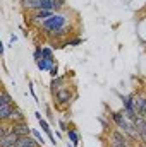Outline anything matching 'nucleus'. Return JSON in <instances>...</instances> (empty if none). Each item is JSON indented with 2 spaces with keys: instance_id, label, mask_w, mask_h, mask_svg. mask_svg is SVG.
I'll return each mask as SVG.
<instances>
[{
  "instance_id": "f257e3e1",
  "label": "nucleus",
  "mask_w": 146,
  "mask_h": 147,
  "mask_svg": "<svg viewBox=\"0 0 146 147\" xmlns=\"http://www.w3.org/2000/svg\"><path fill=\"white\" fill-rule=\"evenodd\" d=\"M40 28L52 38L57 41H64V38L67 34H71L72 28H71V19L65 16V12H55L52 17H48L46 21H43L40 24Z\"/></svg>"
},
{
  "instance_id": "f03ea898",
  "label": "nucleus",
  "mask_w": 146,
  "mask_h": 147,
  "mask_svg": "<svg viewBox=\"0 0 146 147\" xmlns=\"http://www.w3.org/2000/svg\"><path fill=\"white\" fill-rule=\"evenodd\" d=\"M76 98H77V94H76L74 87H69V86L60 87L59 91H55V92H53L55 106H57L59 110H67V108L72 105V101L76 99Z\"/></svg>"
},
{
  "instance_id": "7ed1b4c3",
  "label": "nucleus",
  "mask_w": 146,
  "mask_h": 147,
  "mask_svg": "<svg viewBox=\"0 0 146 147\" xmlns=\"http://www.w3.org/2000/svg\"><path fill=\"white\" fill-rule=\"evenodd\" d=\"M35 116H36L38 120V125H40V128L43 130V134L50 139V142H52V146H59V142H57V139H55V134H53V130H52V127H50V123L41 116V113L40 111H36L35 113Z\"/></svg>"
},
{
  "instance_id": "20e7f679",
  "label": "nucleus",
  "mask_w": 146,
  "mask_h": 147,
  "mask_svg": "<svg viewBox=\"0 0 146 147\" xmlns=\"http://www.w3.org/2000/svg\"><path fill=\"white\" fill-rule=\"evenodd\" d=\"M132 123H134V127H136V128H138V132H139L141 142L146 144V118H143L141 115H138V116L132 120Z\"/></svg>"
},
{
  "instance_id": "39448f33",
  "label": "nucleus",
  "mask_w": 146,
  "mask_h": 147,
  "mask_svg": "<svg viewBox=\"0 0 146 147\" xmlns=\"http://www.w3.org/2000/svg\"><path fill=\"white\" fill-rule=\"evenodd\" d=\"M14 134H17L19 137H26V135H31V134H33V128H31L29 123L24 120V121L14 123Z\"/></svg>"
},
{
  "instance_id": "423d86ee",
  "label": "nucleus",
  "mask_w": 146,
  "mask_h": 147,
  "mask_svg": "<svg viewBox=\"0 0 146 147\" xmlns=\"http://www.w3.org/2000/svg\"><path fill=\"white\" fill-rule=\"evenodd\" d=\"M19 5L23 7V10H28L31 14L41 9V0H19Z\"/></svg>"
},
{
  "instance_id": "0eeeda50",
  "label": "nucleus",
  "mask_w": 146,
  "mask_h": 147,
  "mask_svg": "<svg viewBox=\"0 0 146 147\" xmlns=\"http://www.w3.org/2000/svg\"><path fill=\"white\" fill-rule=\"evenodd\" d=\"M26 120V115H24V111L21 110L17 105L12 108V111H10V115H9V123H19V121H24Z\"/></svg>"
},
{
  "instance_id": "6e6552de",
  "label": "nucleus",
  "mask_w": 146,
  "mask_h": 147,
  "mask_svg": "<svg viewBox=\"0 0 146 147\" xmlns=\"http://www.w3.org/2000/svg\"><path fill=\"white\" fill-rule=\"evenodd\" d=\"M19 140V135L17 134H9V135H2L0 137V147H16Z\"/></svg>"
},
{
  "instance_id": "1a4fd4ad",
  "label": "nucleus",
  "mask_w": 146,
  "mask_h": 147,
  "mask_svg": "<svg viewBox=\"0 0 146 147\" xmlns=\"http://www.w3.org/2000/svg\"><path fill=\"white\" fill-rule=\"evenodd\" d=\"M65 80H67V75L53 77V79L50 80V91H52V94H53L55 91H59L60 87H65Z\"/></svg>"
},
{
  "instance_id": "9d476101",
  "label": "nucleus",
  "mask_w": 146,
  "mask_h": 147,
  "mask_svg": "<svg viewBox=\"0 0 146 147\" xmlns=\"http://www.w3.org/2000/svg\"><path fill=\"white\" fill-rule=\"evenodd\" d=\"M55 12L53 10H36V12H31V19L36 21L38 24H41L43 21H46L48 17H52Z\"/></svg>"
},
{
  "instance_id": "9b49d317",
  "label": "nucleus",
  "mask_w": 146,
  "mask_h": 147,
  "mask_svg": "<svg viewBox=\"0 0 146 147\" xmlns=\"http://www.w3.org/2000/svg\"><path fill=\"white\" fill-rule=\"evenodd\" d=\"M36 63V67H38V70H41V72H48L53 65H55V62H52V60H46V58H40V60H36L35 62Z\"/></svg>"
},
{
  "instance_id": "f8f14e48",
  "label": "nucleus",
  "mask_w": 146,
  "mask_h": 147,
  "mask_svg": "<svg viewBox=\"0 0 146 147\" xmlns=\"http://www.w3.org/2000/svg\"><path fill=\"white\" fill-rule=\"evenodd\" d=\"M65 134H67V140H69V142H72L76 147L81 144V135H79V132H77L76 128H69Z\"/></svg>"
},
{
  "instance_id": "ddd939ff",
  "label": "nucleus",
  "mask_w": 146,
  "mask_h": 147,
  "mask_svg": "<svg viewBox=\"0 0 146 147\" xmlns=\"http://www.w3.org/2000/svg\"><path fill=\"white\" fill-rule=\"evenodd\" d=\"M16 105H0V121H7L9 120V115Z\"/></svg>"
},
{
  "instance_id": "4468645a",
  "label": "nucleus",
  "mask_w": 146,
  "mask_h": 147,
  "mask_svg": "<svg viewBox=\"0 0 146 147\" xmlns=\"http://www.w3.org/2000/svg\"><path fill=\"white\" fill-rule=\"evenodd\" d=\"M0 105H16L14 103V98L10 96V92L5 87L2 89V94H0Z\"/></svg>"
},
{
  "instance_id": "2eb2a0df",
  "label": "nucleus",
  "mask_w": 146,
  "mask_h": 147,
  "mask_svg": "<svg viewBox=\"0 0 146 147\" xmlns=\"http://www.w3.org/2000/svg\"><path fill=\"white\" fill-rule=\"evenodd\" d=\"M14 132V123H9V121H0V137L2 135H9Z\"/></svg>"
},
{
  "instance_id": "dca6fc26",
  "label": "nucleus",
  "mask_w": 146,
  "mask_h": 147,
  "mask_svg": "<svg viewBox=\"0 0 146 147\" xmlns=\"http://www.w3.org/2000/svg\"><path fill=\"white\" fill-rule=\"evenodd\" d=\"M83 43V38H72V39H64L62 41V48H65V46H77V45H81Z\"/></svg>"
},
{
  "instance_id": "f3484780",
  "label": "nucleus",
  "mask_w": 146,
  "mask_h": 147,
  "mask_svg": "<svg viewBox=\"0 0 146 147\" xmlns=\"http://www.w3.org/2000/svg\"><path fill=\"white\" fill-rule=\"evenodd\" d=\"M67 0H53V12H62Z\"/></svg>"
},
{
  "instance_id": "a211bd4d",
  "label": "nucleus",
  "mask_w": 146,
  "mask_h": 147,
  "mask_svg": "<svg viewBox=\"0 0 146 147\" xmlns=\"http://www.w3.org/2000/svg\"><path fill=\"white\" fill-rule=\"evenodd\" d=\"M31 135H33V137L36 139L38 142H40V146H41V147L45 146V142H46V140H45V137L41 135V132H40L38 128H33V134H31Z\"/></svg>"
},
{
  "instance_id": "6ab92c4d",
  "label": "nucleus",
  "mask_w": 146,
  "mask_h": 147,
  "mask_svg": "<svg viewBox=\"0 0 146 147\" xmlns=\"http://www.w3.org/2000/svg\"><path fill=\"white\" fill-rule=\"evenodd\" d=\"M108 142H110V147H132V144H126V142H120V140H115L108 137Z\"/></svg>"
},
{
  "instance_id": "aec40b11",
  "label": "nucleus",
  "mask_w": 146,
  "mask_h": 147,
  "mask_svg": "<svg viewBox=\"0 0 146 147\" xmlns=\"http://www.w3.org/2000/svg\"><path fill=\"white\" fill-rule=\"evenodd\" d=\"M41 57L46 58V60L55 62V58H53V51H52V48H48V46H43V55H41Z\"/></svg>"
},
{
  "instance_id": "412c9836",
  "label": "nucleus",
  "mask_w": 146,
  "mask_h": 147,
  "mask_svg": "<svg viewBox=\"0 0 146 147\" xmlns=\"http://www.w3.org/2000/svg\"><path fill=\"white\" fill-rule=\"evenodd\" d=\"M41 55H43V46H36V48H35V51H33V60H35V62L40 60V58H41Z\"/></svg>"
},
{
  "instance_id": "4be33fe9",
  "label": "nucleus",
  "mask_w": 146,
  "mask_h": 147,
  "mask_svg": "<svg viewBox=\"0 0 146 147\" xmlns=\"http://www.w3.org/2000/svg\"><path fill=\"white\" fill-rule=\"evenodd\" d=\"M28 87H29V92H31V96H33V99H35V103H40V101H38V96H36V92H35V84H33V80H28Z\"/></svg>"
},
{
  "instance_id": "5701e85b",
  "label": "nucleus",
  "mask_w": 146,
  "mask_h": 147,
  "mask_svg": "<svg viewBox=\"0 0 146 147\" xmlns=\"http://www.w3.org/2000/svg\"><path fill=\"white\" fill-rule=\"evenodd\" d=\"M59 128H60V132H67L69 130V125H67V121L64 118H59Z\"/></svg>"
},
{
  "instance_id": "b1692460",
  "label": "nucleus",
  "mask_w": 146,
  "mask_h": 147,
  "mask_svg": "<svg viewBox=\"0 0 146 147\" xmlns=\"http://www.w3.org/2000/svg\"><path fill=\"white\" fill-rule=\"evenodd\" d=\"M48 74H50V77H52V79H53V77H59V75H60V74H59V65L55 63V65L48 70Z\"/></svg>"
},
{
  "instance_id": "393cba45",
  "label": "nucleus",
  "mask_w": 146,
  "mask_h": 147,
  "mask_svg": "<svg viewBox=\"0 0 146 147\" xmlns=\"http://www.w3.org/2000/svg\"><path fill=\"white\" fill-rule=\"evenodd\" d=\"M16 41H17V36H16V34H10V43H9V46H10V45H14Z\"/></svg>"
},
{
  "instance_id": "a878e982",
  "label": "nucleus",
  "mask_w": 146,
  "mask_h": 147,
  "mask_svg": "<svg viewBox=\"0 0 146 147\" xmlns=\"http://www.w3.org/2000/svg\"><path fill=\"white\" fill-rule=\"evenodd\" d=\"M55 135H57V139H62V134H60V130H55Z\"/></svg>"
},
{
  "instance_id": "bb28decb",
  "label": "nucleus",
  "mask_w": 146,
  "mask_h": 147,
  "mask_svg": "<svg viewBox=\"0 0 146 147\" xmlns=\"http://www.w3.org/2000/svg\"><path fill=\"white\" fill-rule=\"evenodd\" d=\"M3 51H5V46H3V45H0V53H2V57H3Z\"/></svg>"
}]
</instances>
